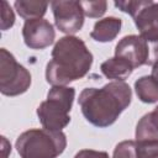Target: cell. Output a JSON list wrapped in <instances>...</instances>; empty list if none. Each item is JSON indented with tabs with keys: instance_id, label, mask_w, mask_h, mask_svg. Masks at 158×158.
I'll return each mask as SVG.
<instances>
[{
	"instance_id": "1",
	"label": "cell",
	"mask_w": 158,
	"mask_h": 158,
	"mask_svg": "<svg viewBox=\"0 0 158 158\" xmlns=\"http://www.w3.org/2000/svg\"><path fill=\"white\" fill-rule=\"evenodd\" d=\"M132 93L125 81H111L101 89L86 88L79 95L84 117L98 127L112 125L120 114L131 104Z\"/></svg>"
},
{
	"instance_id": "2",
	"label": "cell",
	"mask_w": 158,
	"mask_h": 158,
	"mask_svg": "<svg viewBox=\"0 0 158 158\" xmlns=\"http://www.w3.org/2000/svg\"><path fill=\"white\" fill-rule=\"evenodd\" d=\"M91 63L93 54L80 38L62 37L52 51V59L47 63L46 79L53 86H65L85 77Z\"/></svg>"
},
{
	"instance_id": "3",
	"label": "cell",
	"mask_w": 158,
	"mask_h": 158,
	"mask_svg": "<svg viewBox=\"0 0 158 158\" xmlns=\"http://www.w3.org/2000/svg\"><path fill=\"white\" fill-rule=\"evenodd\" d=\"M65 146L67 138L62 131L46 128L25 131L16 141V149L21 158H57Z\"/></svg>"
},
{
	"instance_id": "4",
	"label": "cell",
	"mask_w": 158,
	"mask_h": 158,
	"mask_svg": "<svg viewBox=\"0 0 158 158\" xmlns=\"http://www.w3.org/2000/svg\"><path fill=\"white\" fill-rule=\"evenodd\" d=\"M74 96L75 90L69 86H53L48 91L47 100L37 107V116L46 130L60 131L69 123Z\"/></svg>"
},
{
	"instance_id": "5",
	"label": "cell",
	"mask_w": 158,
	"mask_h": 158,
	"mask_svg": "<svg viewBox=\"0 0 158 158\" xmlns=\"http://www.w3.org/2000/svg\"><path fill=\"white\" fill-rule=\"evenodd\" d=\"M31 85V74L5 48L0 49V91L7 96L23 94Z\"/></svg>"
},
{
	"instance_id": "6",
	"label": "cell",
	"mask_w": 158,
	"mask_h": 158,
	"mask_svg": "<svg viewBox=\"0 0 158 158\" xmlns=\"http://www.w3.org/2000/svg\"><path fill=\"white\" fill-rule=\"evenodd\" d=\"M54 22L59 31L68 36L77 33L84 23V12L80 1H53L51 4Z\"/></svg>"
},
{
	"instance_id": "7",
	"label": "cell",
	"mask_w": 158,
	"mask_h": 158,
	"mask_svg": "<svg viewBox=\"0 0 158 158\" xmlns=\"http://www.w3.org/2000/svg\"><path fill=\"white\" fill-rule=\"evenodd\" d=\"M115 57H120L127 60L132 68H137L147 64L149 59V47L148 42L141 36L131 35L123 37L115 48Z\"/></svg>"
},
{
	"instance_id": "8",
	"label": "cell",
	"mask_w": 158,
	"mask_h": 158,
	"mask_svg": "<svg viewBox=\"0 0 158 158\" xmlns=\"http://www.w3.org/2000/svg\"><path fill=\"white\" fill-rule=\"evenodd\" d=\"M22 36L26 46L31 49H43L53 43L56 32L49 21L44 19H35L25 22Z\"/></svg>"
},
{
	"instance_id": "9",
	"label": "cell",
	"mask_w": 158,
	"mask_h": 158,
	"mask_svg": "<svg viewBox=\"0 0 158 158\" xmlns=\"http://www.w3.org/2000/svg\"><path fill=\"white\" fill-rule=\"evenodd\" d=\"M139 36L147 42H158V2L151 1L135 17Z\"/></svg>"
},
{
	"instance_id": "10",
	"label": "cell",
	"mask_w": 158,
	"mask_h": 158,
	"mask_svg": "<svg viewBox=\"0 0 158 158\" xmlns=\"http://www.w3.org/2000/svg\"><path fill=\"white\" fill-rule=\"evenodd\" d=\"M136 139L137 142L158 141V106L138 121L136 126Z\"/></svg>"
},
{
	"instance_id": "11",
	"label": "cell",
	"mask_w": 158,
	"mask_h": 158,
	"mask_svg": "<svg viewBox=\"0 0 158 158\" xmlns=\"http://www.w3.org/2000/svg\"><path fill=\"white\" fill-rule=\"evenodd\" d=\"M121 20L117 17H106L98 21L90 33L91 38L98 42H110L112 41L121 30Z\"/></svg>"
},
{
	"instance_id": "12",
	"label": "cell",
	"mask_w": 158,
	"mask_h": 158,
	"mask_svg": "<svg viewBox=\"0 0 158 158\" xmlns=\"http://www.w3.org/2000/svg\"><path fill=\"white\" fill-rule=\"evenodd\" d=\"M132 70H133L132 65L127 60L120 57L110 58L101 64L102 74L109 79H115L118 81H123L126 78H128Z\"/></svg>"
},
{
	"instance_id": "13",
	"label": "cell",
	"mask_w": 158,
	"mask_h": 158,
	"mask_svg": "<svg viewBox=\"0 0 158 158\" xmlns=\"http://www.w3.org/2000/svg\"><path fill=\"white\" fill-rule=\"evenodd\" d=\"M135 90L138 99L147 104L158 101V83L148 75L141 77L135 83Z\"/></svg>"
},
{
	"instance_id": "14",
	"label": "cell",
	"mask_w": 158,
	"mask_h": 158,
	"mask_svg": "<svg viewBox=\"0 0 158 158\" xmlns=\"http://www.w3.org/2000/svg\"><path fill=\"white\" fill-rule=\"evenodd\" d=\"M48 2L47 1H25V0H17L15 1V9L17 10L19 15L25 19L26 21L28 20H35V19H41L47 10Z\"/></svg>"
},
{
	"instance_id": "15",
	"label": "cell",
	"mask_w": 158,
	"mask_h": 158,
	"mask_svg": "<svg viewBox=\"0 0 158 158\" xmlns=\"http://www.w3.org/2000/svg\"><path fill=\"white\" fill-rule=\"evenodd\" d=\"M83 12L88 17H100L105 14L107 2L106 1H80Z\"/></svg>"
},
{
	"instance_id": "16",
	"label": "cell",
	"mask_w": 158,
	"mask_h": 158,
	"mask_svg": "<svg viewBox=\"0 0 158 158\" xmlns=\"http://www.w3.org/2000/svg\"><path fill=\"white\" fill-rule=\"evenodd\" d=\"M137 158H158V141L136 142Z\"/></svg>"
},
{
	"instance_id": "17",
	"label": "cell",
	"mask_w": 158,
	"mask_h": 158,
	"mask_svg": "<svg viewBox=\"0 0 158 158\" xmlns=\"http://www.w3.org/2000/svg\"><path fill=\"white\" fill-rule=\"evenodd\" d=\"M152 0H138V1H115V6L118 7L121 11L130 14L132 17H135L144 6H147Z\"/></svg>"
},
{
	"instance_id": "18",
	"label": "cell",
	"mask_w": 158,
	"mask_h": 158,
	"mask_svg": "<svg viewBox=\"0 0 158 158\" xmlns=\"http://www.w3.org/2000/svg\"><path fill=\"white\" fill-rule=\"evenodd\" d=\"M112 158H137L136 142L135 141H122V142H120L115 147Z\"/></svg>"
},
{
	"instance_id": "19",
	"label": "cell",
	"mask_w": 158,
	"mask_h": 158,
	"mask_svg": "<svg viewBox=\"0 0 158 158\" xmlns=\"http://www.w3.org/2000/svg\"><path fill=\"white\" fill-rule=\"evenodd\" d=\"M15 22V16L14 12L10 7V5L2 0L1 1V30H7L10 28Z\"/></svg>"
},
{
	"instance_id": "20",
	"label": "cell",
	"mask_w": 158,
	"mask_h": 158,
	"mask_svg": "<svg viewBox=\"0 0 158 158\" xmlns=\"http://www.w3.org/2000/svg\"><path fill=\"white\" fill-rule=\"evenodd\" d=\"M74 158H110L106 152L94 151V149H81L79 151Z\"/></svg>"
},
{
	"instance_id": "21",
	"label": "cell",
	"mask_w": 158,
	"mask_h": 158,
	"mask_svg": "<svg viewBox=\"0 0 158 158\" xmlns=\"http://www.w3.org/2000/svg\"><path fill=\"white\" fill-rule=\"evenodd\" d=\"M149 59L148 65H153L158 62V42H152V47L149 48Z\"/></svg>"
},
{
	"instance_id": "22",
	"label": "cell",
	"mask_w": 158,
	"mask_h": 158,
	"mask_svg": "<svg viewBox=\"0 0 158 158\" xmlns=\"http://www.w3.org/2000/svg\"><path fill=\"white\" fill-rule=\"evenodd\" d=\"M157 83H158V62L152 65V75H151Z\"/></svg>"
}]
</instances>
